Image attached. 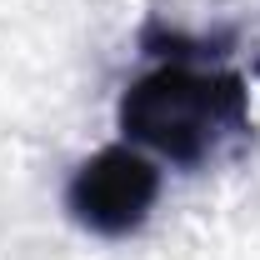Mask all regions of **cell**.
Instances as JSON below:
<instances>
[{"mask_svg":"<svg viewBox=\"0 0 260 260\" xmlns=\"http://www.w3.org/2000/svg\"><path fill=\"white\" fill-rule=\"evenodd\" d=\"M115 120L130 145L170 165H205L250 135V90L235 70L160 65L130 80Z\"/></svg>","mask_w":260,"mask_h":260,"instance_id":"cell-1","label":"cell"},{"mask_svg":"<svg viewBox=\"0 0 260 260\" xmlns=\"http://www.w3.org/2000/svg\"><path fill=\"white\" fill-rule=\"evenodd\" d=\"M155 200H160V170L135 145L95 150L90 160L75 165V175L65 185L70 220L90 235H105V240H120L130 230H140L150 220Z\"/></svg>","mask_w":260,"mask_h":260,"instance_id":"cell-2","label":"cell"},{"mask_svg":"<svg viewBox=\"0 0 260 260\" xmlns=\"http://www.w3.org/2000/svg\"><path fill=\"white\" fill-rule=\"evenodd\" d=\"M255 75H260V60H255Z\"/></svg>","mask_w":260,"mask_h":260,"instance_id":"cell-3","label":"cell"}]
</instances>
